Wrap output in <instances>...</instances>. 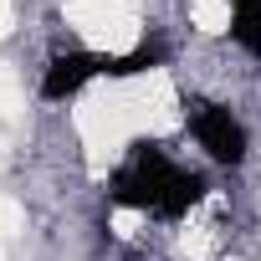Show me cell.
Instances as JSON below:
<instances>
[{
	"instance_id": "cell-1",
	"label": "cell",
	"mask_w": 261,
	"mask_h": 261,
	"mask_svg": "<svg viewBox=\"0 0 261 261\" xmlns=\"http://www.w3.org/2000/svg\"><path fill=\"white\" fill-rule=\"evenodd\" d=\"M108 195L118 205H134V210H154V215H185L200 195H205V179L195 169H179L164 149H149L139 144L134 159H128L113 179H108Z\"/></svg>"
},
{
	"instance_id": "cell-2",
	"label": "cell",
	"mask_w": 261,
	"mask_h": 261,
	"mask_svg": "<svg viewBox=\"0 0 261 261\" xmlns=\"http://www.w3.org/2000/svg\"><path fill=\"white\" fill-rule=\"evenodd\" d=\"M190 128H195L200 149H205L215 164L236 169V164L246 159V128H241V118H236L230 108H220V102H195V108H190Z\"/></svg>"
},
{
	"instance_id": "cell-3",
	"label": "cell",
	"mask_w": 261,
	"mask_h": 261,
	"mask_svg": "<svg viewBox=\"0 0 261 261\" xmlns=\"http://www.w3.org/2000/svg\"><path fill=\"white\" fill-rule=\"evenodd\" d=\"M92 77H102V57H92V51H62V57H51V67L41 77V97L46 102L77 97Z\"/></svg>"
},
{
	"instance_id": "cell-4",
	"label": "cell",
	"mask_w": 261,
	"mask_h": 261,
	"mask_svg": "<svg viewBox=\"0 0 261 261\" xmlns=\"http://www.w3.org/2000/svg\"><path fill=\"white\" fill-rule=\"evenodd\" d=\"M230 41L261 62V0H230Z\"/></svg>"
},
{
	"instance_id": "cell-5",
	"label": "cell",
	"mask_w": 261,
	"mask_h": 261,
	"mask_svg": "<svg viewBox=\"0 0 261 261\" xmlns=\"http://www.w3.org/2000/svg\"><path fill=\"white\" fill-rule=\"evenodd\" d=\"M159 62H164V46L149 41V46H139V51H128V57H102V77H134V72H149V67H159Z\"/></svg>"
}]
</instances>
